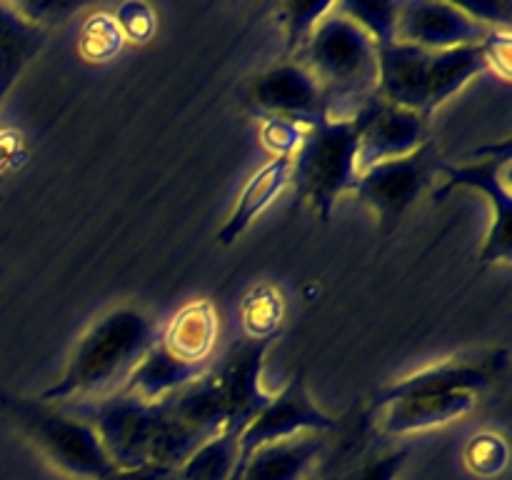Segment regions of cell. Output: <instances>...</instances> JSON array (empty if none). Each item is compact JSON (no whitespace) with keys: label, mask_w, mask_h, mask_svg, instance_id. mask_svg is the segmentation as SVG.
<instances>
[{"label":"cell","mask_w":512,"mask_h":480,"mask_svg":"<svg viewBox=\"0 0 512 480\" xmlns=\"http://www.w3.org/2000/svg\"><path fill=\"white\" fill-rule=\"evenodd\" d=\"M60 408L93 425L118 470L143 468L150 463L178 470L183 460L203 443L170 413L165 400L148 403L125 390H115L98 400L65 403Z\"/></svg>","instance_id":"6da1fadb"},{"label":"cell","mask_w":512,"mask_h":480,"mask_svg":"<svg viewBox=\"0 0 512 480\" xmlns=\"http://www.w3.org/2000/svg\"><path fill=\"white\" fill-rule=\"evenodd\" d=\"M158 338V325L138 308L120 305L108 310L75 343L63 375L43 390L40 400L65 405L115 393Z\"/></svg>","instance_id":"7a4b0ae2"},{"label":"cell","mask_w":512,"mask_h":480,"mask_svg":"<svg viewBox=\"0 0 512 480\" xmlns=\"http://www.w3.org/2000/svg\"><path fill=\"white\" fill-rule=\"evenodd\" d=\"M490 70L485 40L453 50H423L415 45H378V90L385 103L430 118L475 75Z\"/></svg>","instance_id":"3957f363"},{"label":"cell","mask_w":512,"mask_h":480,"mask_svg":"<svg viewBox=\"0 0 512 480\" xmlns=\"http://www.w3.org/2000/svg\"><path fill=\"white\" fill-rule=\"evenodd\" d=\"M293 60L318 80L333 118L340 105H350V115H355L378 90V43L335 3L315 23Z\"/></svg>","instance_id":"277c9868"},{"label":"cell","mask_w":512,"mask_h":480,"mask_svg":"<svg viewBox=\"0 0 512 480\" xmlns=\"http://www.w3.org/2000/svg\"><path fill=\"white\" fill-rule=\"evenodd\" d=\"M360 123L350 118H328L303 130L293 160L290 185L300 200H308L318 218L328 223L340 195L355 193L358 170Z\"/></svg>","instance_id":"5b68a950"},{"label":"cell","mask_w":512,"mask_h":480,"mask_svg":"<svg viewBox=\"0 0 512 480\" xmlns=\"http://www.w3.org/2000/svg\"><path fill=\"white\" fill-rule=\"evenodd\" d=\"M5 405L35 448L70 478L105 480L118 470L88 420L40 398H8Z\"/></svg>","instance_id":"8992f818"},{"label":"cell","mask_w":512,"mask_h":480,"mask_svg":"<svg viewBox=\"0 0 512 480\" xmlns=\"http://www.w3.org/2000/svg\"><path fill=\"white\" fill-rule=\"evenodd\" d=\"M475 155H485L483 160L473 163H438V175H443L440 188L435 190L433 198L445 200L453 190L470 188L478 190L488 198L493 208V223H490L488 235H485L483 250H480V263L490 265L498 260H510V215H512V195L508 188L510 175V140L498 145H485Z\"/></svg>","instance_id":"52a82bcc"},{"label":"cell","mask_w":512,"mask_h":480,"mask_svg":"<svg viewBox=\"0 0 512 480\" xmlns=\"http://www.w3.org/2000/svg\"><path fill=\"white\" fill-rule=\"evenodd\" d=\"M438 155L433 143H423L415 153L405 158L385 160V163L370 165L363 170L355 185V195L360 203L375 210L383 233H393L403 215L423 195V190L433 183L438 175Z\"/></svg>","instance_id":"ba28073f"},{"label":"cell","mask_w":512,"mask_h":480,"mask_svg":"<svg viewBox=\"0 0 512 480\" xmlns=\"http://www.w3.org/2000/svg\"><path fill=\"white\" fill-rule=\"evenodd\" d=\"M248 100L265 120H285L303 130L333 118L323 88L298 60H283L255 75L248 85Z\"/></svg>","instance_id":"9c48e42d"},{"label":"cell","mask_w":512,"mask_h":480,"mask_svg":"<svg viewBox=\"0 0 512 480\" xmlns=\"http://www.w3.org/2000/svg\"><path fill=\"white\" fill-rule=\"evenodd\" d=\"M335 428H338V420H335L333 415L323 413V410L315 405V400L310 398L308 393L303 373H298L278 395H273V400L260 410L258 418L240 433L238 468L248 460V455L253 453V450L260 448V445L278 443V440H288L305 433L325 435ZM235 473H238V470H235Z\"/></svg>","instance_id":"30bf717a"},{"label":"cell","mask_w":512,"mask_h":480,"mask_svg":"<svg viewBox=\"0 0 512 480\" xmlns=\"http://www.w3.org/2000/svg\"><path fill=\"white\" fill-rule=\"evenodd\" d=\"M508 365V353L495 350V353L475 355V358H450L443 363L425 368L420 373L408 375L398 383L385 385L370 400V410L378 413L385 405L403 398H420V395H443V393H480L488 390L500 380Z\"/></svg>","instance_id":"8fae6325"},{"label":"cell","mask_w":512,"mask_h":480,"mask_svg":"<svg viewBox=\"0 0 512 480\" xmlns=\"http://www.w3.org/2000/svg\"><path fill=\"white\" fill-rule=\"evenodd\" d=\"M275 338H253L248 335L240 340L223 358L218 368H213L215 383L228 408V425L225 433L238 435L253 423L260 410L273 400V395L263 390V365L270 345Z\"/></svg>","instance_id":"7c38bea8"},{"label":"cell","mask_w":512,"mask_h":480,"mask_svg":"<svg viewBox=\"0 0 512 480\" xmlns=\"http://www.w3.org/2000/svg\"><path fill=\"white\" fill-rule=\"evenodd\" d=\"M355 118L360 123L358 140V170H368L370 165L385 160L405 158L415 153L423 143H428V118L413 113L408 108H398L373 95L365 100Z\"/></svg>","instance_id":"4fadbf2b"},{"label":"cell","mask_w":512,"mask_h":480,"mask_svg":"<svg viewBox=\"0 0 512 480\" xmlns=\"http://www.w3.org/2000/svg\"><path fill=\"white\" fill-rule=\"evenodd\" d=\"M485 23L470 15L463 5L453 3H398L395 43L415 45L423 50H453L480 45L490 35Z\"/></svg>","instance_id":"5bb4252c"},{"label":"cell","mask_w":512,"mask_h":480,"mask_svg":"<svg viewBox=\"0 0 512 480\" xmlns=\"http://www.w3.org/2000/svg\"><path fill=\"white\" fill-rule=\"evenodd\" d=\"M205 373H208V365L183 360L173 350L165 348L163 340L158 338V343L150 345L148 353L130 370L128 380L120 390L140 400H148V403H160V400L170 398L178 390L188 388L190 383L203 378Z\"/></svg>","instance_id":"9a60e30c"},{"label":"cell","mask_w":512,"mask_h":480,"mask_svg":"<svg viewBox=\"0 0 512 480\" xmlns=\"http://www.w3.org/2000/svg\"><path fill=\"white\" fill-rule=\"evenodd\" d=\"M325 450V435L305 433L260 445L248 455L233 480H305Z\"/></svg>","instance_id":"2e32d148"},{"label":"cell","mask_w":512,"mask_h":480,"mask_svg":"<svg viewBox=\"0 0 512 480\" xmlns=\"http://www.w3.org/2000/svg\"><path fill=\"white\" fill-rule=\"evenodd\" d=\"M475 393H443L403 398L385 405L380 430L385 435H410L420 430L438 428V425L458 420L475 408Z\"/></svg>","instance_id":"e0dca14e"},{"label":"cell","mask_w":512,"mask_h":480,"mask_svg":"<svg viewBox=\"0 0 512 480\" xmlns=\"http://www.w3.org/2000/svg\"><path fill=\"white\" fill-rule=\"evenodd\" d=\"M45 40V30L23 5L0 3V103L25 70V65L38 55Z\"/></svg>","instance_id":"ac0fdd59"},{"label":"cell","mask_w":512,"mask_h":480,"mask_svg":"<svg viewBox=\"0 0 512 480\" xmlns=\"http://www.w3.org/2000/svg\"><path fill=\"white\" fill-rule=\"evenodd\" d=\"M290 160H293V155H275L270 163H265L263 168L245 183L243 193H240L238 198V205H235L230 218L225 220L223 228H220V243L233 245L235 240L250 228V223H253L260 213H265V210L273 205V200L288 188Z\"/></svg>","instance_id":"d6986e66"},{"label":"cell","mask_w":512,"mask_h":480,"mask_svg":"<svg viewBox=\"0 0 512 480\" xmlns=\"http://www.w3.org/2000/svg\"><path fill=\"white\" fill-rule=\"evenodd\" d=\"M165 405L200 440H208L213 435L223 433L225 425H228V408H225V400L210 370L203 378L190 383L188 388L165 398Z\"/></svg>","instance_id":"ffe728a7"},{"label":"cell","mask_w":512,"mask_h":480,"mask_svg":"<svg viewBox=\"0 0 512 480\" xmlns=\"http://www.w3.org/2000/svg\"><path fill=\"white\" fill-rule=\"evenodd\" d=\"M218 335V315L208 300L190 303L170 320L168 328L160 333V340L168 350L190 363H205L210 348Z\"/></svg>","instance_id":"44dd1931"},{"label":"cell","mask_w":512,"mask_h":480,"mask_svg":"<svg viewBox=\"0 0 512 480\" xmlns=\"http://www.w3.org/2000/svg\"><path fill=\"white\" fill-rule=\"evenodd\" d=\"M238 435L218 433L203 440L188 458L183 460L175 478L178 480H233L240 460Z\"/></svg>","instance_id":"7402d4cb"},{"label":"cell","mask_w":512,"mask_h":480,"mask_svg":"<svg viewBox=\"0 0 512 480\" xmlns=\"http://www.w3.org/2000/svg\"><path fill=\"white\" fill-rule=\"evenodd\" d=\"M335 8L358 23L378 45L395 40V18H398V3H375V0H345L335 3Z\"/></svg>","instance_id":"603a6c76"},{"label":"cell","mask_w":512,"mask_h":480,"mask_svg":"<svg viewBox=\"0 0 512 480\" xmlns=\"http://www.w3.org/2000/svg\"><path fill=\"white\" fill-rule=\"evenodd\" d=\"M333 3H283L280 5L278 15L280 23L285 28V43H288V53L295 55L300 50V45L305 43V38L310 35V30L315 28L320 18L330 10Z\"/></svg>","instance_id":"cb8c5ba5"},{"label":"cell","mask_w":512,"mask_h":480,"mask_svg":"<svg viewBox=\"0 0 512 480\" xmlns=\"http://www.w3.org/2000/svg\"><path fill=\"white\" fill-rule=\"evenodd\" d=\"M123 45V33L108 15H95L85 23L83 35H80V50L90 60H105L115 55Z\"/></svg>","instance_id":"d4e9b609"},{"label":"cell","mask_w":512,"mask_h":480,"mask_svg":"<svg viewBox=\"0 0 512 480\" xmlns=\"http://www.w3.org/2000/svg\"><path fill=\"white\" fill-rule=\"evenodd\" d=\"M280 298L270 290H258L245 300V318H248L253 338H275V328L280 323Z\"/></svg>","instance_id":"484cf974"},{"label":"cell","mask_w":512,"mask_h":480,"mask_svg":"<svg viewBox=\"0 0 512 480\" xmlns=\"http://www.w3.org/2000/svg\"><path fill=\"white\" fill-rule=\"evenodd\" d=\"M468 465L480 475H493L498 470L505 468V460H508V445L500 435L483 433L478 438L470 440L468 445Z\"/></svg>","instance_id":"4316f807"},{"label":"cell","mask_w":512,"mask_h":480,"mask_svg":"<svg viewBox=\"0 0 512 480\" xmlns=\"http://www.w3.org/2000/svg\"><path fill=\"white\" fill-rule=\"evenodd\" d=\"M115 25H118L120 33H125L128 38L145 40L150 33H153L155 18H153V13H150L148 5L125 3V5H120Z\"/></svg>","instance_id":"83f0119b"},{"label":"cell","mask_w":512,"mask_h":480,"mask_svg":"<svg viewBox=\"0 0 512 480\" xmlns=\"http://www.w3.org/2000/svg\"><path fill=\"white\" fill-rule=\"evenodd\" d=\"M300 138H303V128L285 120H265L263 125V140L275 155H293L298 148Z\"/></svg>","instance_id":"f1b7e54d"},{"label":"cell","mask_w":512,"mask_h":480,"mask_svg":"<svg viewBox=\"0 0 512 480\" xmlns=\"http://www.w3.org/2000/svg\"><path fill=\"white\" fill-rule=\"evenodd\" d=\"M405 458H408V450H395V453H388L383 458L360 465L345 480H395L398 470L403 468Z\"/></svg>","instance_id":"f546056e"},{"label":"cell","mask_w":512,"mask_h":480,"mask_svg":"<svg viewBox=\"0 0 512 480\" xmlns=\"http://www.w3.org/2000/svg\"><path fill=\"white\" fill-rule=\"evenodd\" d=\"M173 478H175V468L150 463V465H143V468L115 470V473L105 480H173Z\"/></svg>","instance_id":"4dcf8cb0"},{"label":"cell","mask_w":512,"mask_h":480,"mask_svg":"<svg viewBox=\"0 0 512 480\" xmlns=\"http://www.w3.org/2000/svg\"><path fill=\"white\" fill-rule=\"evenodd\" d=\"M173 480H178V478H173Z\"/></svg>","instance_id":"1f68e13d"}]
</instances>
